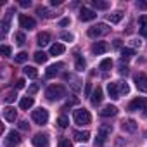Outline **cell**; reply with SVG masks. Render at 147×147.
<instances>
[{
  "label": "cell",
  "mask_w": 147,
  "mask_h": 147,
  "mask_svg": "<svg viewBox=\"0 0 147 147\" xmlns=\"http://www.w3.org/2000/svg\"><path fill=\"white\" fill-rule=\"evenodd\" d=\"M45 97L49 100H59V99L66 97V87L64 85H50L45 90Z\"/></svg>",
  "instance_id": "cell-1"
},
{
  "label": "cell",
  "mask_w": 147,
  "mask_h": 147,
  "mask_svg": "<svg viewBox=\"0 0 147 147\" xmlns=\"http://www.w3.org/2000/svg\"><path fill=\"white\" fill-rule=\"evenodd\" d=\"M109 26L107 24H104V23H99V24H95V26H92L87 33H88V36L90 38H99V36H104V35H107L109 33Z\"/></svg>",
  "instance_id": "cell-2"
},
{
  "label": "cell",
  "mask_w": 147,
  "mask_h": 147,
  "mask_svg": "<svg viewBox=\"0 0 147 147\" xmlns=\"http://www.w3.org/2000/svg\"><path fill=\"white\" fill-rule=\"evenodd\" d=\"M73 118H75V123L76 125H88L92 121V116L87 109H76L73 113Z\"/></svg>",
  "instance_id": "cell-3"
},
{
  "label": "cell",
  "mask_w": 147,
  "mask_h": 147,
  "mask_svg": "<svg viewBox=\"0 0 147 147\" xmlns=\"http://www.w3.org/2000/svg\"><path fill=\"white\" fill-rule=\"evenodd\" d=\"M31 118H33V121L38 123V125H45V123L49 121V111H47L45 107H38V109H35V111L31 113Z\"/></svg>",
  "instance_id": "cell-4"
},
{
  "label": "cell",
  "mask_w": 147,
  "mask_h": 147,
  "mask_svg": "<svg viewBox=\"0 0 147 147\" xmlns=\"http://www.w3.org/2000/svg\"><path fill=\"white\" fill-rule=\"evenodd\" d=\"M111 131H113V126H111V125H102V126L99 128V135H97L95 145H102V144H104V140L111 135Z\"/></svg>",
  "instance_id": "cell-5"
},
{
  "label": "cell",
  "mask_w": 147,
  "mask_h": 147,
  "mask_svg": "<svg viewBox=\"0 0 147 147\" xmlns=\"http://www.w3.org/2000/svg\"><path fill=\"white\" fill-rule=\"evenodd\" d=\"M135 87L138 88V92H147V75L145 73H137L133 76Z\"/></svg>",
  "instance_id": "cell-6"
},
{
  "label": "cell",
  "mask_w": 147,
  "mask_h": 147,
  "mask_svg": "<svg viewBox=\"0 0 147 147\" xmlns=\"http://www.w3.org/2000/svg\"><path fill=\"white\" fill-rule=\"evenodd\" d=\"M128 109H130V111H142V109H147V99H145V97H137V99H133V100L128 104Z\"/></svg>",
  "instance_id": "cell-7"
},
{
  "label": "cell",
  "mask_w": 147,
  "mask_h": 147,
  "mask_svg": "<svg viewBox=\"0 0 147 147\" xmlns=\"http://www.w3.org/2000/svg\"><path fill=\"white\" fill-rule=\"evenodd\" d=\"M21 144V135H19V131H9L7 133V137H5V147H16V145H19Z\"/></svg>",
  "instance_id": "cell-8"
},
{
  "label": "cell",
  "mask_w": 147,
  "mask_h": 147,
  "mask_svg": "<svg viewBox=\"0 0 147 147\" xmlns=\"http://www.w3.org/2000/svg\"><path fill=\"white\" fill-rule=\"evenodd\" d=\"M31 142L35 147H49V135L47 133H35Z\"/></svg>",
  "instance_id": "cell-9"
},
{
  "label": "cell",
  "mask_w": 147,
  "mask_h": 147,
  "mask_svg": "<svg viewBox=\"0 0 147 147\" xmlns=\"http://www.w3.org/2000/svg\"><path fill=\"white\" fill-rule=\"evenodd\" d=\"M19 26H21L23 30H33V28L36 26V23H35L33 18H30V16H26V14H21V16H19Z\"/></svg>",
  "instance_id": "cell-10"
},
{
  "label": "cell",
  "mask_w": 147,
  "mask_h": 147,
  "mask_svg": "<svg viewBox=\"0 0 147 147\" xmlns=\"http://www.w3.org/2000/svg\"><path fill=\"white\" fill-rule=\"evenodd\" d=\"M107 92H109V95H111V99H119V83L118 82H111V83H107Z\"/></svg>",
  "instance_id": "cell-11"
},
{
  "label": "cell",
  "mask_w": 147,
  "mask_h": 147,
  "mask_svg": "<svg viewBox=\"0 0 147 147\" xmlns=\"http://www.w3.org/2000/svg\"><path fill=\"white\" fill-rule=\"evenodd\" d=\"M95 18H97V14H95L92 9L82 7V11H80V19H82V21H92V19H95Z\"/></svg>",
  "instance_id": "cell-12"
},
{
  "label": "cell",
  "mask_w": 147,
  "mask_h": 147,
  "mask_svg": "<svg viewBox=\"0 0 147 147\" xmlns=\"http://www.w3.org/2000/svg\"><path fill=\"white\" fill-rule=\"evenodd\" d=\"M107 50H109V43L107 42H97V43L92 45V52L97 54V55H100V54H104Z\"/></svg>",
  "instance_id": "cell-13"
},
{
  "label": "cell",
  "mask_w": 147,
  "mask_h": 147,
  "mask_svg": "<svg viewBox=\"0 0 147 147\" xmlns=\"http://www.w3.org/2000/svg\"><path fill=\"white\" fill-rule=\"evenodd\" d=\"M102 88L100 87H97L94 92H92V95H90V102H92V106H97V104H100L102 102Z\"/></svg>",
  "instance_id": "cell-14"
},
{
  "label": "cell",
  "mask_w": 147,
  "mask_h": 147,
  "mask_svg": "<svg viewBox=\"0 0 147 147\" xmlns=\"http://www.w3.org/2000/svg\"><path fill=\"white\" fill-rule=\"evenodd\" d=\"M62 66H64L62 62H57V64H52V66H49V67H47V71H45V76H47V78H54V76L57 75V71H59Z\"/></svg>",
  "instance_id": "cell-15"
},
{
  "label": "cell",
  "mask_w": 147,
  "mask_h": 147,
  "mask_svg": "<svg viewBox=\"0 0 147 147\" xmlns=\"http://www.w3.org/2000/svg\"><path fill=\"white\" fill-rule=\"evenodd\" d=\"M36 43H38L40 47H45V45H49V43H50V33H47V31H42V33H38V36H36Z\"/></svg>",
  "instance_id": "cell-16"
},
{
  "label": "cell",
  "mask_w": 147,
  "mask_h": 147,
  "mask_svg": "<svg viewBox=\"0 0 147 147\" xmlns=\"http://www.w3.org/2000/svg\"><path fill=\"white\" fill-rule=\"evenodd\" d=\"M102 118H109V116H116L118 114V109H116V106H106V107H102V111L99 113Z\"/></svg>",
  "instance_id": "cell-17"
},
{
  "label": "cell",
  "mask_w": 147,
  "mask_h": 147,
  "mask_svg": "<svg viewBox=\"0 0 147 147\" xmlns=\"http://www.w3.org/2000/svg\"><path fill=\"white\" fill-rule=\"evenodd\" d=\"M4 118H5L9 123H14V121H16V118H18V114H16V109L7 106V107L4 109Z\"/></svg>",
  "instance_id": "cell-18"
},
{
  "label": "cell",
  "mask_w": 147,
  "mask_h": 147,
  "mask_svg": "<svg viewBox=\"0 0 147 147\" xmlns=\"http://www.w3.org/2000/svg\"><path fill=\"white\" fill-rule=\"evenodd\" d=\"M121 128H123L125 131H130V133H133V131L137 130V123H135L133 119H125V121L121 123Z\"/></svg>",
  "instance_id": "cell-19"
},
{
  "label": "cell",
  "mask_w": 147,
  "mask_h": 147,
  "mask_svg": "<svg viewBox=\"0 0 147 147\" xmlns=\"http://www.w3.org/2000/svg\"><path fill=\"white\" fill-rule=\"evenodd\" d=\"M33 102H35V100H33V97H30V95H28V97H23V99H21V102H19V107H21V109H24V111H28L30 107H33Z\"/></svg>",
  "instance_id": "cell-20"
},
{
  "label": "cell",
  "mask_w": 147,
  "mask_h": 147,
  "mask_svg": "<svg viewBox=\"0 0 147 147\" xmlns=\"http://www.w3.org/2000/svg\"><path fill=\"white\" fill-rule=\"evenodd\" d=\"M121 19H123V12H121V11H116V12H113V14H107V21L113 23V24L119 23Z\"/></svg>",
  "instance_id": "cell-21"
},
{
  "label": "cell",
  "mask_w": 147,
  "mask_h": 147,
  "mask_svg": "<svg viewBox=\"0 0 147 147\" xmlns=\"http://www.w3.org/2000/svg\"><path fill=\"white\" fill-rule=\"evenodd\" d=\"M64 50H66V47L62 43H54L50 47V55H61V54H64Z\"/></svg>",
  "instance_id": "cell-22"
},
{
  "label": "cell",
  "mask_w": 147,
  "mask_h": 147,
  "mask_svg": "<svg viewBox=\"0 0 147 147\" xmlns=\"http://www.w3.org/2000/svg\"><path fill=\"white\" fill-rule=\"evenodd\" d=\"M33 59L38 62V64H43V62H47V59H49V55L43 52V50H36L35 54H33Z\"/></svg>",
  "instance_id": "cell-23"
},
{
  "label": "cell",
  "mask_w": 147,
  "mask_h": 147,
  "mask_svg": "<svg viewBox=\"0 0 147 147\" xmlns=\"http://www.w3.org/2000/svg\"><path fill=\"white\" fill-rule=\"evenodd\" d=\"M75 140L76 142H87V140H90V133L88 131H75Z\"/></svg>",
  "instance_id": "cell-24"
},
{
  "label": "cell",
  "mask_w": 147,
  "mask_h": 147,
  "mask_svg": "<svg viewBox=\"0 0 147 147\" xmlns=\"http://www.w3.org/2000/svg\"><path fill=\"white\" fill-rule=\"evenodd\" d=\"M109 2H100V0H92V7L94 9H97V11H106V9H109Z\"/></svg>",
  "instance_id": "cell-25"
},
{
  "label": "cell",
  "mask_w": 147,
  "mask_h": 147,
  "mask_svg": "<svg viewBox=\"0 0 147 147\" xmlns=\"http://www.w3.org/2000/svg\"><path fill=\"white\" fill-rule=\"evenodd\" d=\"M24 75L28 76V78H36L38 76V71H36V67H33V66H24Z\"/></svg>",
  "instance_id": "cell-26"
},
{
  "label": "cell",
  "mask_w": 147,
  "mask_h": 147,
  "mask_svg": "<svg viewBox=\"0 0 147 147\" xmlns=\"http://www.w3.org/2000/svg\"><path fill=\"white\" fill-rule=\"evenodd\" d=\"M131 55H135V50L133 49H121V59L123 61L128 59V57H131Z\"/></svg>",
  "instance_id": "cell-27"
},
{
  "label": "cell",
  "mask_w": 147,
  "mask_h": 147,
  "mask_svg": "<svg viewBox=\"0 0 147 147\" xmlns=\"http://www.w3.org/2000/svg\"><path fill=\"white\" fill-rule=\"evenodd\" d=\"M14 61H16V62H26V61H28V54H26V52H19V54L14 55Z\"/></svg>",
  "instance_id": "cell-28"
},
{
  "label": "cell",
  "mask_w": 147,
  "mask_h": 147,
  "mask_svg": "<svg viewBox=\"0 0 147 147\" xmlns=\"http://www.w3.org/2000/svg\"><path fill=\"white\" fill-rule=\"evenodd\" d=\"M111 66H113V61H111V59H104V61L100 62L99 69H102V71H107V69H111Z\"/></svg>",
  "instance_id": "cell-29"
},
{
  "label": "cell",
  "mask_w": 147,
  "mask_h": 147,
  "mask_svg": "<svg viewBox=\"0 0 147 147\" xmlns=\"http://www.w3.org/2000/svg\"><path fill=\"white\" fill-rule=\"evenodd\" d=\"M9 18H11V14H7L5 19L2 21V35H5V33L9 31Z\"/></svg>",
  "instance_id": "cell-30"
},
{
  "label": "cell",
  "mask_w": 147,
  "mask_h": 147,
  "mask_svg": "<svg viewBox=\"0 0 147 147\" xmlns=\"http://www.w3.org/2000/svg\"><path fill=\"white\" fill-rule=\"evenodd\" d=\"M85 66H87L85 59H83V57H76V69H78V71H83Z\"/></svg>",
  "instance_id": "cell-31"
},
{
  "label": "cell",
  "mask_w": 147,
  "mask_h": 147,
  "mask_svg": "<svg viewBox=\"0 0 147 147\" xmlns=\"http://www.w3.org/2000/svg\"><path fill=\"white\" fill-rule=\"evenodd\" d=\"M57 125H59L61 128H67V125H69V119H67L66 116H59V119H57Z\"/></svg>",
  "instance_id": "cell-32"
},
{
  "label": "cell",
  "mask_w": 147,
  "mask_h": 147,
  "mask_svg": "<svg viewBox=\"0 0 147 147\" xmlns=\"http://www.w3.org/2000/svg\"><path fill=\"white\" fill-rule=\"evenodd\" d=\"M36 14H38L40 18H50V14H49V11H47L45 7H36Z\"/></svg>",
  "instance_id": "cell-33"
},
{
  "label": "cell",
  "mask_w": 147,
  "mask_h": 147,
  "mask_svg": "<svg viewBox=\"0 0 147 147\" xmlns=\"http://www.w3.org/2000/svg\"><path fill=\"white\" fill-rule=\"evenodd\" d=\"M16 43H18V45H24V43H26L24 33H18V35H16Z\"/></svg>",
  "instance_id": "cell-34"
},
{
  "label": "cell",
  "mask_w": 147,
  "mask_h": 147,
  "mask_svg": "<svg viewBox=\"0 0 147 147\" xmlns=\"http://www.w3.org/2000/svg\"><path fill=\"white\" fill-rule=\"evenodd\" d=\"M0 52H2V55H5V57H9L12 50H11V47H9V45H2V47H0Z\"/></svg>",
  "instance_id": "cell-35"
},
{
  "label": "cell",
  "mask_w": 147,
  "mask_h": 147,
  "mask_svg": "<svg viewBox=\"0 0 147 147\" xmlns=\"http://www.w3.org/2000/svg\"><path fill=\"white\" fill-rule=\"evenodd\" d=\"M38 88H40V85H38V83H33V85H30V88H28V95H33V94H36V92H38Z\"/></svg>",
  "instance_id": "cell-36"
},
{
  "label": "cell",
  "mask_w": 147,
  "mask_h": 147,
  "mask_svg": "<svg viewBox=\"0 0 147 147\" xmlns=\"http://www.w3.org/2000/svg\"><path fill=\"white\" fill-rule=\"evenodd\" d=\"M59 147H73V144H71L69 138H61L59 140Z\"/></svg>",
  "instance_id": "cell-37"
},
{
  "label": "cell",
  "mask_w": 147,
  "mask_h": 147,
  "mask_svg": "<svg viewBox=\"0 0 147 147\" xmlns=\"http://www.w3.org/2000/svg\"><path fill=\"white\" fill-rule=\"evenodd\" d=\"M61 38H62L64 42H73V35L67 33V31H62V33H61Z\"/></svg>",
  "instance_id": "cell-38"
},
{
  "label": "cell",
  "mask_w": 147,
  "mask_h": 147,
  "mask_svg": "<svg viewBox=\"0 0 147 147\" xmlns=\"http://www.w3.org/2000/svg\"><path fill=\"white\" fill-rule=\"evenodd\" d=\"M118 83H119V92H121V94H128V92H130V88H128L126 83H123V82H118Z\"/></svg>",
  "instance_id": "cell-39"
},
{
  "label": "cell",
  "mask_w": 147,
  "mask_h": 147,
  "mask_svg": "<svg viewBox=\"0 0 147 147\" xmlns=\"http://www.w3.org/2000/svg\"><path fill=\"white\" fill-rule=\"evenodd\" d=\"M24 83H26V82H24L23 78H19V80L16 82V88H18V90H21V88H24Z\"/></svg>",
  "instance_id": "cell-40"
},
{
  "label": "cell",
  "mask_w": 147,
  "mask_h": 147,
  "mask_svg": "<svg viewBox=\"0 0 147 147\" xmlns=\"http://www.w3.org/2000/svg\"><path fill=\"white\" fill-rule=\"evenodd\" d=\"M14 99H16V92H11V94L5 95V102H12Z\"/></svg>",
  "instance_id": "cell-41"
},
{
  "label": "cell",
  "mask_w": 147,
  "mask_h": 147,
  "mask_svg": "<svg viewBox=\"0 0 147 147\" xmlns=\"http://www.w3.org/2000/svg\"><path fill=\"white\" fill-rule=\"evenodd\" d=\"M138 23H140L142 26H145V24H147V16H140V19H138Z\"/></svg>",
  "instance_id": "cell-42"
},
{
  "label": "cell",
  "mask_w": 147,
  "mask_h": 147,
  "mask_svg": "<svg viewBox=\"0 0 147 147\" xmlns=\"http://www.w3.org/2000/svg\"><path fill=\"white\" fill-rule=\"evenodd\" d=\"M19 128H21V130H28V128H30V125H28L26 121H21V123H19Z\"/></svg>",
  "instance_id": "cell-43"
},
{
  "label": "cell",
  "mask_w": 147,
  "mask_h": 147,
  "mask_svg": "<svg viewBox=\"0 0 147 147\" xmlns=\"http://www.w3.org/2000/svg\"><path fill=\"white\" fill-rule=\"evenodd\" d=\"M140 35L142 36H147V24L145 26H140Z\"/></svg>",
  "instance_id": "cell-44"
},
{
  "label": "cell",
  "mask_w": 147,
  "mask_h": 147,
  "mask_svg": "<svg viewBox=\"0 0 147 147\" xmlns=\"http://www.w3.org/2000/svg\"><path fill=\"white\" fill-rule=\"evenodd\" d=\"M61 26H67L69 24V18H64V19H61V23H59Z\"/></svg>",
  "instance_id": "cell-45"
},
{
  "label": "cell",
  "mask_w": 147,
  "mask_h": 147,
  "mask_svg": "<svg viewBox=\"0 0 147 147\" xmlns=\"http://www.w3.org/2000/svg\"><path fill=\"white\" fill-rule=\"evenodd\" d=\"M137 7L138 9H147V2H137Z\"/></svg>",
  "instance_id": "cell-46"
},
{
  "label": "cell",
  "mask_w": 147,
  "mask_h": 147,
  "mask_svg": "<svg viewBox=\"0 0 147 147\" xmlns=\"http://www.w3.org/2000/svg\"><path fill=\"white\" fill-rule=\"evenodd\" d=\"M30 5H31L30 0H21V7H30Z\"/></svg>",
  "instance_id": "cell-47"
},
{
  "label": "cell",
  "mask_w": 147,
  "mask_h": 147,
  "mask_svg": "<svg viewBox=\"0 0 147 147\" xmlns=\"http://www.w3.org/2000/svg\"><path fill=\"white\" fill-rule=\"evenodd\" d=\"M119 73H121V75H126V73H128V66H121L119 67Z\"/></svg>",
  "instance_id": "cell-48"
},
{
  "label": "cell",
  "mask_w": 147,
  "mask_h": 147,
  "mask_svg": "<svg viewBox=\"0 0 147 147\" xmlns=\"http://www.w3.org/2000/svg\"><path fill=\"white\" fill-rule=\"evenodd\" d=\"M90 90H92V85H90V83H87V87H85V94H87V95H92V94H90Z\"/></svg>",
  "instance_id": "cell-49"
},
{
  "label": "cell",
  "mask_w": 147,
  "mask_h": 147,
  "mask_svg": "<svg viewBox=\"0 0 147 147\" xmlns=\"http://www.w3.org/2000/svg\"><path fill=\"white\" fill-rule=\"evenodd\" d=\"M50 4H52V5H61V0H52Z\"/></svg>",
  "instance_id": "cell-50"
},
{
  "label": "cell",
  "mask_w": 147,
  "mask_h": 147,
  "mask_svg": "<svg viewBox=\"0 0 147 147\" xmlns=\"http://www.w3.org/2000/svg\"><path fill=\"white\" fill-rule=\"evenodd\" d=\"M121 45V40H114V47H119Z\"/></svg>",
  "instance_id": "cell-51"
},
{
  "label": "cell",
  "mask_w": 147,
  "mask_h": 147,
  "mask_svg": "<svg viewBox=\"0 0 147 147\" xmlns=\"http://www.w3.org/2000/svg\"><path fill=\"white\" fill-rule=\"evenodd\" d=\"M131 43H133V47H140V42H137V40H133Z\"/></svg>",
  "instance_id": "cell-52"
},
{
  "label": "cell",
  "mask_w": 147,
  "mask_h": 147,
  "mask_svg": "<svg viewBox=\"0 0 147 147\" xmlns=\"http://www.w3.org/2000/svg\"><path fill=\"white\" fill-rule=\"evenodd\" d=\"M145 137H147V131H145Z\"/></svg>",
  "instance_id": "cell-53"
}]
</instances>
